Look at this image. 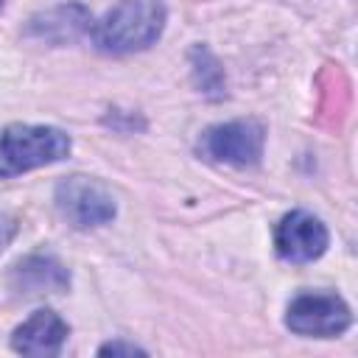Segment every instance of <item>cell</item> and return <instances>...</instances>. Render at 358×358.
<instances>
[{
  "label": "cell",
  "mask_w": 358,
  "mask_h": 358,
  "mask_svg": "<svg viewBox=\"0 0 358 358\" xmlns=\"http://www.w3.org/2000/svg\"><path fill=\"white\" fill-rule=\"evenodd\" d=\"M165 28V6L159 0H120L92 25L98 50L123 56L151 48Z\"/></svg>",
  "instance_id": "6da1fadb"
},
{
  "label": "cell",
  "mask_w": 358,
  "mask_h": 358,
  "mask_svg": "<svg viewBox=\"0 0 358 358\" xmlns=\"http://www.w3.org/2000/svg\"><path fill=\"white\" fill-rule=\"evenodd\" d=\"M70 154V137L56 126L11 123L0 134V179L59 162Z\"/></svg>",
  "instance_id": "7a4b0ae2"
},
{
  "label": "cell",
  "mask_w": 358,
  "mask_h": 358,
  "mask_svg": "<svg viewBox=\"0 0 358 358\" xmlns=\"http://www.w3.org/2000/svg\"><path fill=\"white\" fill-rule=\"evenodd\" d=\"M56 210L70 227L90 229L109 224L117 213V204L103 182L92 176H67L56 187Z\"/></svg>",
  "instance_id": "3957f363"
},
{
  "label": "cell",
  "mask_w": 358,
  "mask_h": 358,
  "mask_svg": "<svg viewBox=\"0 0 358 358\" xmlns=\"http://www.w3.org/2000/svg\"><path fill=\"white\" fill-rule=\"evenodd\" d=\"M352 322L350 305L338 294H299L291 299L285 310V324L296 336H310V338H333L341 336Z\"/></svg>",
  "instance_id": "277c9868"
},
{
  "label": "cell",
  "mask_w": 358,
  "mask_h": 358,
  "mask_svg": "<svg viewBox=\"0 0 358 358\" xmlns=\"http://www.w3.org/2000/svg\"><path fill=\"white\" fill-rule=\"evenodd\" d=\"M263 140H266V129L257 120H229L210 126L199 140V151L213 162L246 168L260 162Z\"/></svg>",
  "instance_id": "5b68a950"
},
{
  "label": "cell",
  "mask_w": 358,
  "mask_h": 358,
  "mask_svg": "<svg viewBox=\"0 0 358 358\" xmlns=\"http://www.w3.org/2000/svg\"><path fill=\"white\" fill-rule=\"evenodd\" d=\"M327 243H330L327 227L305 210H294L282 215L274 229L277 255L288 263H310L324 255Z\"/></svg>",
  "instance_id": "8992f818"
},
{
  "label": "cell",
  "mask_w": 358,
  "mask_h": 358,
  "mask_svg": "<svg viewBox=\"0 0 358 358\" xmlns=\"http://www.w3.org/2000/svg\"><path fill=\"white\" fill-rule=\"evenodd\" d=\"M67 322L56 313V310H34L14 333H11V347L20 355H31V358H48V355H59L62 344L67 341Z\"/></svg>",
  "instance_id": "52a82bcc"
},
{
  "label": "cell",
  "mask_w": 358,
  "mask_h": 358,
  "mask_svg": "<svg viewBox=\"0 0 358 358\" xmlns=\"http://www.w3.org/2000/svg\"><path fill=\"white\" fill-rule=\"evenodd\" d=\"M70 285L67 268L50 255H28L11 268V288L22 296L62 294Z\"/></svg>",
  "instance_id": "ba28073f"
},
{
  "label": "cell",
  "mask_w": 358,
  "mask_h": 358,
  "mask_svg": "<svg viewBox=\"0 0 358 358\" xmlns=\"http://www.w3.org/2000/svg\"><path fill=\"white\" fill-rule=\"evenodd\" d=\"M90 14L81 6H59L31 20V34L50 39V42H67L81 36V31L90 28Z\"/></svg>",
  "instance_id": "9c48e42d"
},
{
  "label": "cell",
  "mask_w": 358,
  "mask_h": 358,
  "mask_svg": "<svg viewBox=\"0 0 358 358\" xmlns=\"http://www.w3.org/2000/svg\"><path fill=\"white\" fill-rule=\"evenodd\" d=\"M98 355H145V350H140L137 344H126V341H109L98 350Z\"/></svg>",
  "instance_id": "30bf717a"
},
{
  "label": "cell",
  "mask_w": 358,
  "mask_h": 358,
  "mask_svg": "<svg viewBox=\"0 0 358 358\" xmlns=\"http://www.w3.org/2000/svg\"><path fill=\"white\" fill-rule=\"evenodd\" d=\"M17 235V221L8 215H0V252L11 243V238Z\"/></svg>",
  "instance_id": "8fae6325"
},
{
  "label": "cell",
  "mask_w": 358,
  "mask_h": 358,
  "mask_svg": "<svg viewBox=\"0 0 358 358\" xmlns=\"http://www.w3.org/2000/svg\"><path fill=\"white\" fill-rule=\"evenodd\" d=\"M0 8H3V0H0Z\"/></svg>",
  "instance_id": "7c38bea8"
}]
</instances>
